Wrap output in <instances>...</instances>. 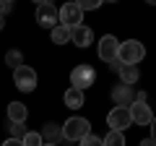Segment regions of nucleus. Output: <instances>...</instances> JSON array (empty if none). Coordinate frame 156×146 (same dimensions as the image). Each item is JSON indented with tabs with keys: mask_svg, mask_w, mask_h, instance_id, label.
Listing matches in <instances>:
<instances>
[{
	"mask_svg": "<svg viewBox=\"0 0 156 146\" xmlns=\"http://www.w3.org/2000/svg\"><path fill=\"white\" fill-rule=\"evenodd\" d=\"M60 130H62V141H81L83 136L91 133V123L81 115H76V118H68L60 125Z\"/></svg>",
	"mask_w": 156,
	"mask_h": 146,
	"instance_id": "f257e3e1",
	"label": "nucleus"
},
{
	"mask_svg": "<svg viewBox=\"0 0 156 146\" xmlns=\"http://www.w3.org/2000/svg\"><path fill=\"white\" fill-rule=\"evenodd\" d=\"M143 57H146V47L140 45L138 39L120 42V50H117V60L122 63V65H138Z\"/></svg>",
	"mask_w": 156,
	"mask_h": 146,
	"instance_id": "f03ea898",
	"label": "nucleus"
},
{
	"mask_svg": "<svg viewBox=\"0 0 156 146\" xmlns=\"http://www.w3.org/2000/svg\"><path fill=\"white\" fill-rule=\"evenodd\" d=\"M94 81H96V71L89 63H81V65H76L70 71V84H73V89H78V91H86Z\"/></svg>",
	"mask_w": 156,
	"mask_h": 146,
	"instance_id": "7ed1b4c3",
	"label": "nucleus"
},
{
	"mask_svg": "<svg viewBox=\"0 0 156 146\" xmlns=\"http://www.w3.org/2000/svg\"><path fill=\"white\" fill-rule=\"evenodd\" d=\"M107 125H109V130H117V133H122L125 128H130L133 125L130 107H112L109 115H107Z\"/></svg>",
	"mask_w": 156,
	"mask_h": 146,
	"instance_id": "20e7f679",
	"label": "nucleus"
},
{
	"mask_svg": "<svg viewBox=\"0 0 156 146\" xmlns=\"http://www.w3.org/2000/svg\"><path fill=\"white\" fill-rule=\"evenodd\" d=\"M37 24L42 29H55L60 26V16H57V8L52 5V3H39L37 5Z\"/></svg>",
	"mask_w": 156,
	"mask_h": 146,
	"instance_id": "39448f33",
	"label": "nucleus"
},
{
	"mask_svg": "<svg viewBox=\"0 0 156 146\" xmlns=\"http://www.w3.org/2000/svg\"><path fill=\"white\" fill-rule=\"evenodd\" d=\"M13 81H16L18 91H34L37 89V71L29 65H21L13 71Z\"/></svg>",
	"mask_w": 156,
	"mask_h": 146,
	"instance_id": "423d86ee",
	"label": "nucleus"
},
{
	"mask_svg": "<svg viewBox=\"0 0 156 146\" xmlns=\"http://www.w3.org/2000/svg\"><path fill=\"white\" fill-rule=\"evenodd\" d=\"M57 16H60V26H65V29H76L83 21V13L78 11L76 3H65V5L57 11Z\"/></svg>",
	"mask_w": 156,
	"mask_h": 146,
	"instance_id": "0eeeda50",
	"label": "nucleus"
},
{
	"mask_svg": "<svg viewBox=\"0 0 156 146\" xmlns=\"http://www.w3.org/2000/svg\"><path fill=\"white\" fill-rule=\"evenodd\" d=\"M117 50H120V42L112 37V34H107V37H101L99 39V47H96V52H99V57L109 65V63L117 60Z\"/></svg>",
	"mask_w": 156,
	"mask_h": 146,
	"instance_id": "6e6552de",
	"label": "nucleus"
},
{
	"mask_svg": "<svg viewBox=\"0 0 156 146\" xmlns=\"http://www.w3.org/2000/svg\"><path fill=\"white\" fill-rule=\"evenodd\" d=\"M130 118H133V125H151V120H154L151 104H146V102H133V104H130Z\"/></svg>",
	"mask_w": 156,
	"mask_h": 146,
	"instance_id": "1a4fd4ad",
	"label": "nucleus"
},
{
	"mask_svg": "<svg viewBox=\"0 0 156 146\" xmlns=\"http://www.w3.org/2000/svg\"><path fill=\"white\" fill-rule=\"evenodd\" d=\"M112 99H115L117 107H128L135 102V91L133 86H125V84H117L115 89H112Z\"/></svg>",
	"mask_w": 156,
	"mask_h": 146,
	"instance_id": "9d476101",
	"label": "nucleus"
},
{
	"mask_svg": "<svg viewBox=\"0 0 156 146\" xmlns=\"http://www.w3.org/2000/svg\"><path fill=\"white\" fill-rule=\"evenodd\" d=\"M70 42L76 47H89L91 42H94V31H91L89 26H76V29H70Z\"/></svg>",
	"mask_w": 156,
	"mask_h": 146,
	"instance_id": "9b49d317",
	"label": "nucleus"
},
{
	"mask_svg": "<svg viewBox=\"0 0 156 146\" xmlns=\"http://www.w3.org/2000/svg\"><path fill=\"white\" fill-rule=\"evenodd\" d=\"M39 136H42V141H44V144H55V146L62 141V130H60V125H57V123H47L44 128H42V133H39Z\"/></svg>",
	"mask_w": 156,
	"mask_h": 146,
	"instance_id": "f8f14e48",
	"label": "nucleus"
},
{
	"mask_svg": "<svg viewBox=\"0 0 156 146\" xmlns=\"http://www.w3.org/2000/svg\"><path fill=\"white\" fill-rule=\"evenodd\" d=\"M26 118H29L26 104H21V102H11L8 104V120L11 123H26Z\"/></svg>",
	"mask_w": 156,
	"mask_h": 146,
	"instance_id": "ddd939ff",
	"label": "nucleus"
},
{
	"mask_svg": "<svg viewBox=\"0 0 156 146\" xmlns=\"http://www.w3.org/2000/svg\"><path fill=\"white\" fill-rule=\"evenodd\" d=\"M62 102H65L70 110H81V107H83V91H78V89L70 86V89L62 94Z\"/></svg>",
	"mask_w": 156,
	"mask_h": 146,
	"instance_id": "4468645a",
	"label": "nucleus"
},
{
	"mask_svg": "<svg viewBox=\"0 0 156 146\" xmlns=\"http://www.w3.org/2000/svg\"><path fill=\"white\" fill-rule=\"evenodd\" d=\"M138 78H140V71H138V65H122V68H120V81H122L125 86H133V84H138Z\"/></svg>",
	"mask_w": 156,
	"mask_h": 146,
	"instance_id": "2eb2a0df",
	"label": "nucleus"
},
{
	"mask_svg": "<svg viewBox=\"0 0 156 146\" xmlns=\"http://www.w3.org/2000/svg\"><path fill=\"white\" fill-rule=\"evenodd\" d=\"M104 146H125V136L117 133V130H107V136L101 138Z\"/></svg>",
	"mask_w": 156,
	"mask_h": 146,
	"instance_id": "dca6fc26",
	"label": "nucleus"
},
{
	"mask_svg": "<svg viewBox=\"0 0 156 146\" xmlns=\"http://www.w3.org/2000/svg\"><path fill=\"white\" fill-rule=\"evenodd\" d=\"M5 65H11L13 71H16V68H21V65H23L21 50H8V52H5Z\"/></svg>",
	"mask_w": 156,
	"mask_h": 146,
	"instance_id": "f3484780",
	"label": "nucleus"
},
{
	"mask_svg": "<svg viewBox=\"0 0 156 146\" xmlns=\"http://www.w3.org/2000/svg\"><path fill=\"white\" fill-rule=\"evenodd\" d=\"M68 39H70V29H65V26L52 29V42H55V45H65Z\"/></svg>",
	"mask_w": 156,
	"mask_h": 146,
	"instance_id": "a211bd4d",
	"label": "nucleus"
},
{
	"mask_svg": "<svg viewBox=\"0 0 156 146\" xmlns=\"http://www.w3.org/2000/svg\"><path fill=\"white\" fill-rule=\"evenodd\" d=\"M21 141H23V146H44V141H42L39 133H26Z\"/></svg>",
	"mask_w": 156,
	"mask_h": 146,
	"instance_id": "6ab92c4d",
	"label": "nucleus"
},
{
	"mask_svg": "<svg viewBox=\"0 0 156 146\" xmlns=\"http://www.w3.org/2000/svg\"><path fill=\"white\" fill-rule=\"evenodd\" d=\"M26 133H29V130H26V125H23V123H11V138H18V141H21Z\"/></svg>",
	"mask_w": 156,
	"mask_h": 146,
	"instance_id": "aec40b11",
	"label": "nucleus"
},
{
	"mask_svg": "<svg viewBox=\"0 0 156 146\" xmlns=\"http://www.w3.org/2000/svg\"><path fill=\"white\" fill-rule=\"evenodd\" d=\"M76 5H78V11L83 13V11H96L101 3H99V0H81V3H76Z\"/></svg>",
	"mask_w": 156,
	"mask_h": 146,
	"instance_id": "412c9836",
	"label": "nucleus"
},
{
	"mask_svg": "<svg viewBox=\"0 0 156 146\" xmlns=\"http://www.w3.org/2000/svg\"><path fill=\"white\" fill-rule=\"evenodd\" d=\"M78 144H81V146H104V144H101V138H99V136H94V133L83 136V138L78 141Z\"/></svg>",
	"mask_w": 156,
	"mask_h": 146,
	"instance_id": "4be33fe9",
	"label": "nucleus"
},
{
	"mask_svg": "<svg viewBox=\"0 0 156 146\" xmlns=\"http://www.w3.org/2000/svg\"><path fill=\"white\" fill-rule=\"evenodd\" d=\"M13 11V3H8V0H0V16L5 18V13Z\"/></svg>",
	"mask_w": 156,
	"mask_h": 146,
	"instance_id": "5701e85b",
	"label": "nucleus"
},
{
	"mask_svg": "<svg viewBox=\"0 0 156 146\" xmlns=\"http://www.w3.org/2000/svg\"><path fill=\"white\" fill-rule=\"evenodd\" d=\"M3 146H23V141H18V138H5V141H3Z\"/></svg>",
	"mask_w": 156,
	"mask_h": 146,
	"instance_id": "b1692460",
	"label": "nucleus"
},
{
	"mask_svg": "<svg viewBox=\"0 0 156 146\" xmlns=\"http://www.w3.org/2000/svg\"><path fill=\"white\" fill-rule=\"evenodd\" d=\"M135 102H148V94H146V91H138V94H135Z\"/></svg>",
	"mask_w": 156,
	"mask_h": 146,
	"instance_id": "393cba45",
	"label": "nucleus"
},
{
	"mask_svg": "<svg viewBox=\"0 0 156 146\" xmlns=\"http://www.w3.org/2000/svg\"><path fill=\"white\" fill-rule=\"evenodd\" d=\"M151 138L156 141V115H154V120H151Z\"/></svg>",
	"mask_w": 156,
	"mask_h": 146,
	"instance_id": "a878e982",
	"label": "nucleus"
},
{
	"mask_svg": "<svg viewBox=\"0 0 156 146\" xmlns=\"http://www.w3.org/2000/svg\"><path fill=\"white\" fill-rule=\"evenodd\" d=\"M140 146H156V141L154 138H143V141H140Z\"/></svg>",
	"mask_w": 156,
	"mask_h": 146,
	"instance_id": "bb28decb",
	"label": "nucleus"
},
{
	"mask_svg": "<svg viewBox=\"0 0 156 146\" xmlns=\"http://www.w3.org/2000/svg\"><path fill=\"white\" fill-rule=\"evenodd\" d=\"M3 26H5V18H3V16H0V29H3Z\"/></svg>",
	"mask_w": 156,
	"mask_h": 146,
	"instance_id": "cd10ccee",
	"label": "nucleus"
},
{
	"mask_svg": "<svg viewBox=\"0 0 156 146\" xmlns=\"http://www.w3.org/2000/svg\"><path fill=\"white\" fill-rule=\"evenodd\" d=\"M44 146H55V144H44Z\"/></svg>",
	"mask_w": 156,
	"mask_h": 146,
	"instance_id": "c85d7f7f",
	"label": "nucleus"
}]
</instances>
